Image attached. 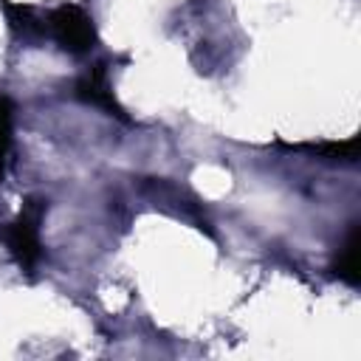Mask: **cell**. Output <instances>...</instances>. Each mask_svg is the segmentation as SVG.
<instances>
[{"label": "cell", "instance_id": "cell-1", "mask_svg": "<svg viewBox=\"0 0 361 361\" xmlns=\"http://www.w3.org/2000/svg\"><path fill=\"white\" fill-rule=\"evenodd\" d=\"M48 212V200L42 197H25L23 209L14 220L0 226V240L11 251V257L20 262L23 271H34L42 259V245H39V223Z\"/></svg>", "mask_w": 361, "mask_h": 361}, {"label": "cell", "instance_id": "cell-2", "mask_svg": "<svg viewBox=\"0 0 361 361\" xmlns=\"http://www.w3.org/2000/svg\"><path fill=\"white\" fill-rule=\"evenodd\" d=\"M45 28H48V34L59 42V48L68 51V54H87V51L96 45V25H93V17H90L82 6H73V3L56 6V8L48 14Z\"/></svg>", "mask_w": 361, "mask_h": 361}, {"label": "cell", "instance_id": "cell-3", "mask_svg": "<svg viewBox=\"0 0 361 361\" xmlns=\"http://www.w3.org/2000/svg\"><path fill=\"white\" fill-rule=\"evenodd\" d=\"M76 99L85 102V104H93L99 110H104L107 116H116L121 121H130V116L124 113V107L116 102L113 90H110V76H107V65L104 62H96L90 65L79 79H76V87H73Z\"/></svg>", "mask_w": 361, "mask_h": 361}, {"label": "cell", "instance_id": "cell-4", "mask_svg": "<svg viewBox=\"0 0 361 361\" xmlns=\"http://www.w3.org/2000/svg\"><path fill=\"white\" fill-rule=\"evenodd\" d=\"M0 8H3V14H6L8 28H11L20 39H39V37L48 34L45 20H39L31 6H25V3H11V0H0Z\"/></svg>", "mask_w": 361, "mask_h": 361}, {"label": "cell", "instance_id": "cell-5", "mask_svg": "<svg viewBox=\"0 0 361 361\" xmlns=\"http://www.w3.org/2000/svg\"><path fill=\"white\" fill-rule=\"evenodd\" d=\"M336 276L344 279L347 285H358L361 279V262H358V226L353 223L344 245L338 248V257H336V265H333Z\"/></svg>", "mask_w": 361, "mask_h": 361}, {"label": "cell", "instance_id": "cell-6", "mask_svg": "<svg viewBox=\"0 0 361 361\" xmlns=\"http://www.w3.org/2000/svg\"><path fill=\"white\" fill-rule=\"evenodd\" d=\"M11 121H14V104L8 96L0 93V183L6 178V161L11 152Z\"/></svg>", "mask_w": 361, "mask_h": 361}, {"label": "cell", "instance_id": "cell-7", "mask_svg": "<svg viewBox=\"0 0 361 361\" xmlns=\"http://www.w3.org/2000/svg\"><path fill=\"white\" fill-rule=\"evenodd\" d=\"M316 155H322L324 161H355L358 158V144L355 138H347V141H330V144H319L313 147Z\"/></svg>", "mask_w": 361, "mask_h": 361}]
</instances>
